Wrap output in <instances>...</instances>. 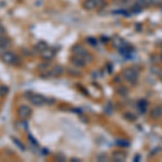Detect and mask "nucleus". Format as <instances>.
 <instances>
[{"mask_svg": "<svg viewBox=\"0 0 162 162\" xmlns=\"http://www.w3.org/2000/svg\"><path fill=\"white\" fill-rule=\"evenodd\" d=\"M122 76H123V78L125 79V80H128L129 82H130V83L135 84L136 81H137V79H138V72L135 68L128 67V68H125V69H123V71H122Z\"/></svg>", "mask_w": 162, "mask_h": 162, "instance_id": "f257e3e1", "label": "nucleus"}, {"mask_svg": "<svg viewBox=\"0 0 162 162\" xmlns=\"http://www.w3.org/2000/svg\"><path fill=\"white\" fill-rule=\"evenodd\" d=\"M106 2L104 0H86V1L82 3L83 6V9L86 11H93L97 8H102V7H105Z\"/></svg>", "mask_w": 162, "mask_h": 162, "instance_id": "f03ea898", "label": "nucleus"}, {"mask_svg": "<svg viewBox=\"0 0 162 162\" xmlns=\"http://www.w3.org/2000/svg\"><path fill=\"white\" fill-rule=\"evenodd\" d=\"M1 60L7 65H15L17 63V55L12 51L4 50L1 53Z\"/></svg>", "mask_w": 162, "mask_h": 162, "instance_id": "7ed1b4c3", "label": "nucleus"}, {"mask_svg": "<svg viewBox=\"0 0 162 162\" xmlns=\"http://www.w3.org/2000/svg\"><path fill=\"white\" fill-rule=\"evenodd\" d=\"M32 108L27 105H22V106L18 107V110H17V115L20 117L21 120H27V119L30 118L32 116Z\"/></svg>", "mask_w": 162, "mask_h": 162, "instance_id": "20e7f679", "label": "nucleus"}, {"mask_svg": "<svg viewBox=\"0 0 162 162\" xmlns=\"http://www.w3.org/2000/svg\"><path fill=\"white\" fill-rule=\"evenodd\" d=\"M28 98H29L30 103L35 106H42L47 103V98L44 96H42L40 94H34V93H30L28 95Z\"/></svg>", "mask_w": 162, "mask_h": 162, "instance_id": "39448f33", "label": "nucleus"}, {"mask_svg": "<svg viewBox=\"0 0 162 162\" xmlns=\"http://www.w3.org/2000/svg\"><path fill=\"white\" fill-rule=\"evenodd\" d=\"M56 55V51L52 48H49L47 47L46 49L41 51V57L43 58L44 61H52Z\"/></svg>", "mask_w": 162, "mask_h": 162, "instance_id": "423d86ee", "label": "nucleus"}, {"mask_svg": "<svg viewBox=\"0 0 162 162\" xmlns=\"http://www.w3.org/2000/svg\"><path fill=\"white\" fill-rule=\"evenodd\" d=\"M71 63H72V65H74L75 67H77V68H82V67H84V65H86V60H84L82 56H78V55H75V56H72L71 57Z\"/></svg>", "mask_w": 162, "mask_h": 162, "instance_id": "0eeeda50", "label": "nucleus"}, {"mask_svg": "<svg viewBox=\"0 0 162 162\" xmlns=\"http://www.w3.org/2000/svg\"><path fill=\"white\" fill-rule=\"evenodd\" d=\"M72 52H74L75 55L82 56V57H83V56L88 53V51H86V49L84 48L82 44H77V46H75L74 48H72Z\"/></svg>", "mask_w": 162, "mask_h": 162, "instance_id": "6e6552de", "label": "nucleus"}, {"mask_svg": "<svg viewBox=\"0 0 162 162\" xmlns=\"http://www.w3.org/2000/svg\"><path fill=\"white\" fill-rule=\"evenodd\" d=\"M150 117L152 119H160L162 117V106L158 105V106H155L150 111Z\"/></svg>", "mask_w": 162, "mask_h": 162, "instance_id": "1a4fd4ad", "label": "nucleus"}, {"mask_svg": "<svg viewBox=\"0 0 162 162\" xmlns=\"http://www.w3.org/2000/svg\"><path fill=\"white\" fill-rule=\"evenodd\" d=\"M112 160L116 162H122L125 161L126 159V154L123 151H114L112 152Z\"/></svg>", "mask_w": 162, "mask_h": 162, "instance_id": "9d476101", "label": "nucleus"}, {"mask_svg": "<svg viewBox=\"0 0 162 162\" xmlns=\"http://www.w3.org/2000/svg\"><path fill=\"white\" fill-rule=\"evenodd\" d=\"M11 40L9 37H7L6 35L0 36V50H7L10 47Z\"/></svg>", "mask_w": 162, "mask_h": 162, "instance_id": "9b49d317", "label": "nucleus"}, {"mask_svg": "<svg viewBox=\"0 0 162 162\" xmlns=\"http://www.w3.org/2000/svg\"><path fill=\"white\" fill-rule=\"evenodd\" d=\"M112 44H114V47L117 49H120V48H122V47L126 46L125 41H124L121 37H118V36H116L114 39H112Z\"/></svg>", "mask_w": 162, "mask_h": 162, "instance_id": "f8f14e48", "label": "nucleus"}, {"mask_svg": "<svg viewBox=\"0 0 162 162\" xmlns=\"http://www.w3.org/2000/svg\"><path fill=\"white\" fill-rule=\"evenodd\" d=\"M147 106H148V102H147V101H145V100L138 101V103H137V108L140 109V111L142 112V114H144V112L146 111Z\"/></svg>", "mask_w": 162, "mask_h": 162, "instance_id": "ddd939ff", "label": "nucleus"}, {"mask_svg": "<svg viewBox=\"0 0 162 162\" xmlns=\"http://www.w3.org/2000/svg\"><path fill=\"white\" fill-rule=\"evenodd\" d=\"M123 118L125 119V120L131 121V122H133V121L136 120V116H135V115H133L132 112H124V114H123Z\"/></svg>", "mask_w": 162, "mask_h": 162, "instance_id": "4468645a", "label": "nucleus"}, {"mask_svg": "<svg viewBox=\"0 0 162 162\" xmlns=\"http://www.w3.org/2000/svg\"><path fill=\"white\" fill-rule=\"evenodd\" d=\"M137 4L142 8H148L151 6V0H137Z\"/></svg>", "mask_w": 162, "mask_h": 162, "instance_id": "2eb2a0df", "label": "nucleus"}, {"mask_svg": "<svg viewBox=\"0 0 162 162\" xmlns=\"http://www.w3.org/2000/svg\"><path fill=\"white\" fill-rule=\"evenodd\" d=\"M8 93H9L8 86L1 84V86H0V96H6V95H8Z\"/></svg>", "mask_w": 162, "mask_h": 162, "instance_id": "dca6fc26", "label": "nucleus"}, {"mask_svg": "<svg viewBox=\"0 0 162 162\" xmlns=\"http://www.w3.org/2000/svg\"><path fill=\"white\" fill-rule=\"evenodd\" d=\"M116 143L118 146H121V147H129L130 146V142L126 140H118Z\"/></svg>", "mask_w": 162, "mask_h": 162, "instance_id": "f3484780", "label": "nucleus"}, {"mask_svg": "<svg viewBox=\"0 0 162 162\" xmlns=\"http://www.w3.org/2000/svg\"><path fill=\"white\" fill-rule=\"evenodd\" d=\"M47 47H48V44H47L46 42L40 41V42H38V43H37L36 49H37V50H39V51H40V52H41V51L43 50V49H46Z\"/></svg>", "mask_w": 162, "mask_h": 162, "instance_id": "a211bd4d", "label": "nucleus"}, {"mask_svg": "<svg viewBox=\"0 0 162 162\" xmlns=\"http://www.w3.org/2000/svg\"><path fill=\"white\" fill-rule=\"evenodd\" d=\"M128 93H129V89L125 88V86H122V88L119 89V94L120 95L125 96V95H128Z\"/></svg>", "mask_w": 162, "mask_h": 162, "instance_id": "6ab92c4d", "label": "nucleus"}, {"mask_svg": "<svg viewBox=\"0 0 162 162\" xmlns=\"http://www.w3.org/2000/svg\"><path fill=\"white\" fill-rule=\"evenodd\" d=\"M6 32H7L6 27H4L3 25L0 24V36H3V35H6Z\"/></svg>", "mask_w": 162, "mask_h": 162, "instance_id": "aec40b11", "label": "nucleus"}, {"mask_svg": "<svg viewBox=\"0 0 162 162\" xmlns=\"http://www.w3.org/2000/svg\"><path fill=\"white\" fill-rule=\"evenodd\" d=\"M88 42L90 44H92V46H96V43H97V41H96V39H94V38H88Z\"/></svg>", "mask_w": 162, "mask_h": 162, "instance_id": "412c9836", "label": "nucleus"}, {"mask_svg": "<svg viewBox=\"0 0 162 162\" xmlns=\"http://www.w3.org/2000/svg\"><path fill=\"white\" fill-rule=\"evenodd\" d=\"M151 4H154V6H161L162 0H151Z\"/></svg>", "mask_w": 162, "mask_h": 162, "instance_id": "4be33fe9", "label": "nucleus"}, {"mask_svg": "<svg viewBox=\"0 0 162 162\" xmlns=\"http://www.w3.org/2000/svg\"><path fill=\"white\" fill-rule=\"evenodd\" d=\"M140 155H136V156L134 157V161L137 162V161H140Z\"/></svg>", "mask_w": 162, "mask_h": 162, "instance_id": "5701e85b", "label": "nucleus"}, {"mask_svg": "<svg viewBox=\"0 0 162 162\" xmlns=\"http://www.w3.org/2000/svg\"><path fill=\"white\" fill-rule=\"evenodd\" d=\"M0 103H1V96H0Z\"/></svg>", "mask_w": 162, "mask_h": 162, "instance_id": "b1692460", "label": "nucleus"}, {"mask_svg": "<svg viewBox=\"0 0 162 162\" xmlns=\"http://www.w3.org/2000/svg\"><path fill=\"white\" fill-rule=\"evenodd\" d=\"M160 77H161V80H162V75H161V76H160Z\"/></svg>", "mask_w": 162, "mask_h": 162, "instance_id": "393cba45", "label": "nucleus"}]
</instances>
